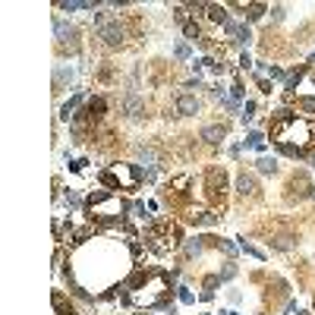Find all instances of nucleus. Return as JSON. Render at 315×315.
Wrapping results in <instances>:
<instances>
[{"instance_id":"obj_1","label":"nucleus","mask_w":315,"mask_h":315,"mask_svg":"<svg viewBox=\"0 0 315 315\" xmlns=\"http://www.w3.org/2000/svg\"><path fill=\"white\" fill-rule=\"evenodd\" d=\"M271 133V142L277 145L280 155L287 158H306V151H309V142H312V126L303 120V117H296L293 110H277L274 120L268 126Z\"/></svg>"},{"instance_id":"obj_26","label":"nucleus","mask_w":315,"mask_h":315,"mask_svg":"<svg viewBox=\"0 0 315 315\" xmlns=\"http://www.w3.org/2000/svg\"><path fill=\"white\" fill-rule=\"evenodd\" d=\"M246 10H249V19L255 22V19H262V16H265V3H246Z\"/></svg>"},{"instance_id":"obj_21","label":"nucleus","mask_w":315,"mask_h":315,"mask_svg":"<svg viewBox=\"0 0 315 315\" xmlns=\"http://www.w3.org/2000/svg\"><path fill=\"white\" fill-rule=\"evenodd\" d=\"M183 252H186V259H195V255H202V240H199V236H195V240H186Z\"/></svg>"},{"instance_id":"obj_13","label":"nucleus","mask_w":315,"mask_h":315,"mask_svg":"<svg viewBox=\"0 0 315 315\" xmlns=\"http://www.w3.org/2000/svg\"><path fill=\"white\" fill-rule=\"evenodd\" d=\"M189 221H192L195 227H215L218 224V215H215V211H192Z\"/></svg>"},{"instance_id":"obj_27","label":"nucleus","mask_w":315,"mask_h":315,"mask_svg":"<svg viewBox=\"0 0 315 315\" xmlns=\"http://www.w3.org/2000/svg\"><path fill=\"white\" fill-rule=\"evenodd\" d=\"M130 211H133V218H135V221H148V218H151V215H145V205H142V202H133Z\"/></svg>"},{"instance_id":"obj_9","label":"nucleus","mask_w":315,"mask_h":315,"mask_svg":"<svg viewBox=\"0 0 315 315\" xmlns=\"http://www.w3.org/2000/svg\"><path fill=\"white\" fill-rule=\"evenodd\" d=\"M123 114L130 117V120H139V117L145 114V101H142L139 95H126L123 98Z\"/></svg>"},{"instance_id":"obj_38","label":"nucleus","mask_w":315,"mask_h":315,"mask_svg":"<svg viewBox=\"0 0 315 315\" xmlns=\"http://www.w3.org/2000/svg\"><path fill=\"white\" fill-rule=\"evenodd\" d=\"M240 66H243V70H249V66H252V57L243 54V57H240Z\"/></svg>"},{"instance_id":"obj_30","label":"nucleus","mask_w":315,"mask_h":315,"mask_svg":"<svg viewBox=\"0 0 315 315\" xmlns=\"http://www.w3.org/2000/svg\"><path fill=\"white\" fill-rule=\"evenodd\" d=\"M296 107H300V110H309V114H315V98H300V101H296Z\"/></svg>"},{"instance_id":"obj_24","label":"nucleus","mask_w":315,"mask_h":315,"mask_svg":"<svg viewBox=\"0 0 315 315\" xmlns=\"http://www.w3.org/2000/svg\"><path fill=\"white\" fill-rule=\"evenodd\" d=\"M300 79H303V70H296V73H287V79H284V89H287V91H293L296 85H300Z\"/></svg>"},{"instance_id":"obj_14","label":"nucleus","mask_w":315,"mask_h":315,"mask_svg":"<svg viewBox=\"0 0 315 315\" xmlns=\"http://www.w3.org/2000/svg\"><path fill=\"white\" fill-rule=\"evenodd\" d=\"M57 10H66V13H76V10H95L91 0H60Z\"/></svg>"},{"instance_id":"obj_6","label":"nucleus","mask_w":315,"mask_h":315,"mask_svg":"<svg viewBox=\"0 0 315 315\" xmlns=\"http://www.w3.org/2000/svg\"><path fill=\"white\" fill-rule=\"evenodd\" d=\"M98 35L104 38V45H107V47H120L123 41H126V25L120 22V16H114L110 22H104V25L98 29Z\"/></svg>"},{"instance_id":"obj_18","label":"nucleus","mask_w":315,"mask_h":315,"mask_svg":"<svg viewBox=\"0 0 315 315\" xmlns=\"http://www.w3.org/2000/svg\"><path fill=\"white\" fill-rule=\"evenodd\" d=\"M255 170H259V174H277V158L262 155L259 161H255Z\"/></svg>"},{"instance_id":"obj_5","label":"nucleus","mask_w":315,"mask_h":315,"mask_svg":"<svg viewBox=\"0 0 315 315\" xmlns=\"http://www.w3.org/2000/svg\"><path fill=\"white\" fill-rule=\"evenodd\" d=\"M101 183H104L110 192H114V186H120V189H139L142 174L133 164H110V167L101 170Z\"/></svg>"},{"instance_id":"obj_7","label":"nucleus","mask_w":315,"mask_h":315,"mask_svg":"<svg viewBox=\"0 0 315 315\" xmlns=\"http://www.w3.org/2000/svg\"><path fill=\"white\" fill-rule=\"evenodd\" d=\"M205 180H208V189L224 199V189H227V174H224V167H208Z\"/></svg>"},{"instance_id":"obj_19","label":"nucleus","mask_w":315,"mask_h":315,"mask_svg":"<svg viewBox=\"0 0 315 315\" xmlns=\"http://www.w3.org/2000/svg\"><path fill=\"white\" fill-rule=\"evenodd\" d=\"M208 19L211 22H227V10H224V6H218V3H208Z\"/></svg>"},{"instance_id":"obj_39","label":"nucleus","mask_w":315,"mask_h":315,"mask_svg":"<svg viewBox=\"0 0 315 315\" xmlns=\"http://www.w3.org/2000/svg\"><path fill=\"white\" fill-rule=\"evenodd\" d=\"M259 89L265 91V95H271V82H268V79H262V82H259Z\"/></svg>"},{"instance_id":"obj_36","label":"nucleus","mask_w":315,"mask_h":315,"mask_svg":"<svg viewBox=\"0 0 315 315\" xmlns=\"http://www.w3.org/2000/svg\"><path fill=\"white\" fill-rule=\"evenodd\" d=\"M268 76L271 79H287V73L280 70V66H268Z\"/></svg>"},{"instance_id":"obj_20","label":"nucleus","mask_w":315,"mask_h":315,"mask_svg":"<svg viewBox=\"0 0 315 315\" xmlns=\"http://www.w3.org/2000/svg\"><path fill=\"white\" fill-rule=\"evenodd\" d=\"M246 145H249V148H255V151H265V135L252 130L249 135H246Z\"/></svg>"},{"instance_id":"obj_23","label":"nucleus","mask_w":315,"mask_h":315,"mask_svg":"<svg viewBox=\"0 0 315 315\" xmlns=\"http://www.w3.org/2000/svg\"><path fill=\"white\" fill-rule=\"evenodd\" d=\"M183 32H186V38H189V41H202V45H205V38H202V32H199V25H195V22H186Z\"/></svg>"},{"instance_id":"obj_25","label":"nucleus","mask_w":315,"mask_h":315,"mask_svg":"<svg viewBox=\"0 0 315 315\" xmlns=\"http://www.w3.org/2000/svg\"><path fill=\"white\" fill-rule=\"evenodd\" d=\"M174 57H177V60H189V57H192V50H189V45H186V41H180V45L174 47Z\"/></svg>"},{"instance_id":"obj_17","label":"nucleus","mask_w":315,"mask_h":315,"mask_svg":"<svg viewBox=\"0 0 315 315\" xmlns=\"http://www.w3.org/2000/svg\"><path fill=\"white\" fill-rule=\"evenodd\" d=\"M233 41H236L240 47H249V41H252V32H249V25H246V22H240V25H236V32H233Z\"/></svg>"},{"instance_id":"obj_37","label":"nucleus","mask_w":315,"mask_h":315,"mask_svg":"<svg viewBox=\"0 0 315 315\" xmlns=\"http://www.w3.org/2000/svg\"><path fill=\"white\" fill-rule=\"evenodd\" d=\"M230 95H233V101H240V98H243V85H240V82H236L233 89H230Z\"/></svg>"},{"instance_id":"obj_29","label":"nucleus","mask_w":315,"mask_h":315,"mask_svg":"<svg viewBox=\"0 0 315 315\" xmlns=\"http://www.w3.org/2000/svg\"><path fill=\"white\" fill-rule=\"evenodd\" d=\"M63 202L70 208H76V205H82V199H79V192H73V189H66V195H63Z\"/></svg>"},{"instance_id":"obj_15","label":"nucleus","mask_w":315,"mask_h":315,"mask_svg":"<svg viewBox=\"0 0 315 315\" xmlns=\"http://www.w3.org/2000/svg\"><path fill=\"white\" fill-rule=\"evenodd\" d=\"M274 249H280V252H290V249H296V236H290V233H280V236H271L268 240Z\"/></svg>"},{"instance_id":"obj_4","label":"nucleus","mask_w":315,"mask_h":315,"mask_svg":"<svg viewBox=\"0 0 315 315\" xmlns=\"http://www.w3.org/2000/svg\"><path fill=\"white\" fill-rule=\"evenodd\" d=\"M142 240H145V246L151 252L158 255H167L170 249H177L183 240H180V230H177L170 221H151V224L145 227V233H142Z\"/></svg>"},{"instance_id":"obj_40","label":"nucleus","mask_w":315,"mask_h":315,"mask_svg":"<svg viewBox=\"0 0 315 315\" xmlns=\"http://www.w3.org/2000/svg\"><path fill=\"white\" fill-rule=\"evenodd\" d=\"M309 60H312V63H315V50H312V57H309Z\"/></svg>"},{"instance_id":"obj_2","label":"nucleus","mask_w":315,"mask_h":315,"mask_svg":"<svg viewBox=\"0 0 315 315\" xmlns=\"http://www.w3.org/2000/svg\"><path fill=\"white\" fill-rule=\"evenodd\" d=\"M85 211H89L91 221H95V227L104 230V227H123V218H126V211H130V205L110 189H95L89 199H85Z\"/></svg>"},{"instance_id":"obj_31","label":"nucleus","mask_w":315,"mask_h":315,"mask_svg":"<svg viewBox=\"0 0 315 315\" xmlns=\"http://www.w3.org/2000/svg\"><path fill=\"white\" fill-rule=\"evenodd\" d=\"M255 117V101H246V107H243V123H249Z\"/></svg>"},{"instance_id":"obj_10","label":"nucleus","mask_w":315,"mask_h":315,"mask_svg":"<svg viewBox=\"0 0 315 315\" xmlns=\"http://www.w3.org/2000/svg\"><path fill=\"white\" fill-rule=\"evenodd\" d=\"M236 192H240L243 199H252V195L259 192V183H255V177H252V174H240V177H236Z\"/></svg>"},{"instance_id":"obj_11","label":"nucleus","mask_w":315,"mask_h":315,"mask_svg":"<svg viewBox=\"0 0 315 315\" xmlns=\"http://www.w3.org/2000/svg\"><path fill=\"white\" fill-rule=\"evenodd\" d=\"M224 135L227 130L221 123H208V126H202V139L208 142V145H218V142H224Z\"/></svg>"},{"instance_id":"obj_35","label":"nucleus","mask_w":315,"mask_h":315,"mask_svg":"<svg viewBox=\"0 0 315 315\" xmlns=\"http://www.w3.org/2000/svg\"><path fill=\"white\" fill-rule=\"evenodd\" d=\"M218 249H221V252H227V255H233V252H236V246H233L230 240H218Z\"/></svg>"},{"instance_id":"obj_22","label":"nucleus","mask_w":315,"mask_h":315,"mask_svg":"<svg viewBox=\"0 0 315 315\" xmlns=\"http://www.w3.org/2000/svg\"><path fill=\"white\" fill-rule=\"evenodd\" d=\"M240 249L246 252V255H252V259H259V262H265V252L259 249V246H252V243H246V240H240Z\"/></svg>"},{"instance_id":"obj_34","label":"nucleus","mask_w":315,"mask_h":315,"mask_svg":"<svg viewBox=\"0 0 315 315\" xmlns=\"http://www.w3.org/2000/svg\"><path fill=\"white\" fill-rule=\"evenodd\" d=\"M70 79H73V70H63V66H60V70H57V85H63Z\"/></svg>"},{"instance_id":"obj_28","label":"nucleus","mask_w":315,"mask_h":315,"mask_svg":"<svg viewBox=\"0 0 315 315\" xmlns=\"http://www.w3.org/2000/svg\"><path fill=\"white\" fill-rule=\"evenodd\" d=\"M177 296H180V303H186V306L195 303V293L189 290V287H177Z\"/></svg>"},{"instance_id":"obj_33","label":"nucleus","mask_w":315,"mask_h":315,"mask_svg":"<svg viewBox=\"0 0 315 315\" xmlns=\"http://www.w3.org/2000/svg\"><path fill=\"white\" fill-rule=\"evenodd\" d=\"M202 63H205V66H208V70H211V73H224V63H218V60H211V57H205V60H202Z\"/></svg>"},{"instance_id":"obj_32","label":"nucleus","mask_w":315,"mask_h":315,"mask_svg":"<svg viewBox=\"0 0 315 315\" xmlns=\"http://www.w3.org/2000/svg\"><path fill=\"white\" fill-rule=\"evenodd\" d=\"M230 277H236V265H233V262H227V268L221 271V280H230Z\"/></svg>"},{"instance_id":"obj_16","label":"nucleus","mask_w":315,"mask_h":315,"mask_svg":"<svg viewBox=\"0 0 315 315\" xmlns=\"http://www.w3.org/2000/svg\"><path fill=\"white\" fill-rule=\"evenodd\" d=\"M54 29H57V41H60V45H66V41H73V38H76V29H73V25H66L63 19H57V22H54Z\"/></svg>"},{"instance_id":"obj_8","label":"nucleus","mask_w":315,"mask_h":315,"mask_svg":"<svg viewBox=\"0 0 315 315\" xmlns=\"http://www.w3.org/2000/svg\"><path fill=\"white\" fill-rule=\"evenodd\" d=\"M174 110H177V117H195L199 114V101H195L192 95H177Z\"/></svg>"},{"instance_id":"obj_3","label":"nucleus","mask_w":315,"mask_h":315,"mask_svg":"<svg viewBox=\"0 0 315 315\" xmlns=\"http://www.w3.org/2000/svg\"><path fill=\"white\" fill-rule=\"evenodd\" d=\"M167 290H170V277L164 271H145V277L133 287L130 296H123V303H135V306H164L167 303Z\"/></svg>"},{"instance_id":"obj_12","label":"nucleus","mask_w":315,"mask_h":315,"mask_svg":"<svg viewBox=\"0 0 315 315\" xmlns=\"http://www.w3.org/2000/svg\"><path fill=\"white\" fill-rule=\"evenodd\" d=\"M290 189H293L296 199H309V195H312V183H309V177H306V174L293 177V180H290Z\"/></svg>"}]
</instances>
